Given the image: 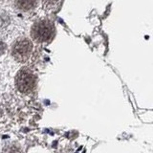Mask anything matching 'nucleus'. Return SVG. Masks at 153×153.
<instances>
[{
  "mask_svg": "<svg viewBox=\"0 0 153 153\" xmlns=\"http://www.w3.org/2000/svg\"><path fill=\"white\" fill-rule=\"evenodd\" d=\"M36 79L30 71L27 69L21 70L16 76V86L17 88L24 93L31 92L35 87Z\"/></svg>",
  "mask_w": 153,
  "mask_h": 153,
  "instance_id": "3",
  "label": "nucleus"
},
{
  "mask_svg": "<svg viewBox=\"0 0 153 153\" xmlns=\"http://www.w3.org/2000/svg\"><path fill=\"white\" fill-rule=\"evenodd\" d=\"M31 52L32 43L29 39H26V38H23V39H20L14 43L12 50L13 57L19 62L26 61L29 59V56H30Z\"/></svg>",
  "mask_w": 153,
  "mask_h": 153,
  "instance_id": "2",
  "label": "nucleus"
},
{
  "mask_svg": "<svg viewBox=\"0 0 153 153\" xmlns=\"http://www.w3.org/2000/svg\"><path fill=\"white\" fill-rule=\"evenodd\" d=\"M5 49H6V45H5V43L3 41L0 40V55H2Z\"/></svg>",
  "mask_w": 153,
  "mask_h": 153,
  "instance_id": "5",
  "label": "nucleus"
},
{
  "mask_svg": "<svg viewBox=\"0 0 153 153\" xmlns=\"http://www.w3.org/2000/svg\"><path fill=\"white\" fill-rule=\"evenodd\" d=\"M17 5L19 6V8L28 10V9H31V8H33V6H35L36 2H33V1H18Z\"/></svg>",
  "mask_w": 153,
  "mask_h": 153,
  "instance_id": "4",
  "label": "nucleus"
},
{
  "mask_svg": "<svg viewBox=\"0 0 153 153\" xmlns=\"http://www.w3.org/2000/svg\"><path fill=\"white\" fill-rule=\"evenodd\" d=\"M54 26L48 20H41L36 23L32 29V36L36 41L44 42L52 36Z\"/></svg>",
  "mask_w": 153,
  "mask_h": 153,
  "instance_id": "1",
  "label": "nucleus"
}]
</instances>
